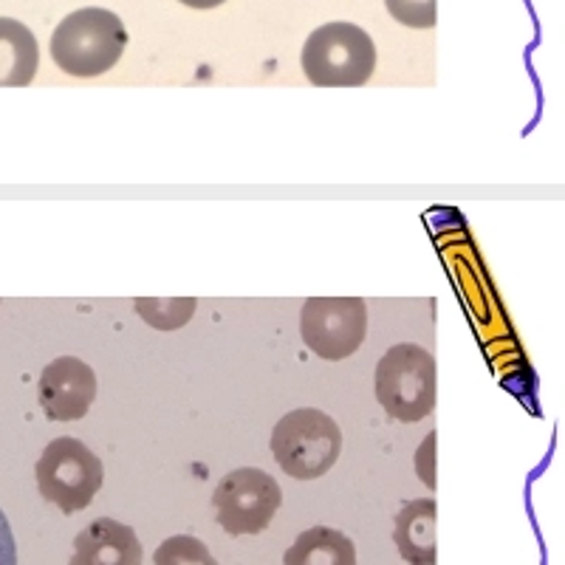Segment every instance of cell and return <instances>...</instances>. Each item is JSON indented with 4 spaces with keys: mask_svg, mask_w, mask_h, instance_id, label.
<instances>
[{
    "mask_svg": "<svg viewBox=\"0 0 565 565\" xmlns=\"http://www.w3.org/2000/svg\"><path fill=\"white\" fill-rule=\"evenodd\" d=\"M128 45L119 14L88 7L71 12L52 34V57L71 77H99L114 68Z\"/></svg>",
    "mask_w": 565,
    "mask_h": 565,
    "instance_id": "1",
    "label": "cell"
},
{
    "mask_svg": "<svg viewBox=\"0 0 565 565\" xmlns=\"http://www.w3.org/2000/svg\"><path fill=\"white\" fill-rule=\"evenodd\" d=\"M302 71L317 88H360L373 77L376 45L353 23H326L302 45Z\"/></svg>",
    "mask_w": 565,
    "mask_h": 565,
    "instance_id": "2",
    "label": "cell"
},
{
    "mask_svg": "<svg viewBox=\"0 0 565 565\" xmlns=\"http://www.w3.org/2000/svg\"><path fill=\"white\" fill-rule=\"evenodd\" d=\"M271 452L286 476L315 481L334 467L342 452V433L328 413L302 407L275 424Z\"/></svg>",
    "mask_w": 565,
    "mask_h": 565,
    "instance_id": "3",
    "label": "cell"
},
{
    "mask_svg": "<svg viewBox=\"0 0 565 565\" xmlns=\"http://www.w3.org/2000/svg\"><path fill=\"white\" fill-rule=\"evenodd\" d=\"M376 398L393 422H422L436 407V360L418 345H393L376 365Z\"/></svg>",
    "mask_w": 565,
    "mask_h": 565,
    "instance_id": "4",
    "label": "cell"
},
{
    "mask_svg": "<svg viewBox=\"0 0 565 565\" xmlns=\"http://www.w3.org/2000/svg\"><path fill=\"white\" fill-rule=\"evenodd\" d=\"M103 461L77 438H57L38 461L40 494L65 514L83 512L103 489Z\"/></svg>",
    "mask_w": 565,
    "mask_h": 565,
    "instance_id": "5",
    "label": "cell"
},
{
    "mask_svg": "<svg viewBox=\"0 0 565 565\" xmlns=\"http://www.w3.org/2000/svg\"><path fill=\"white\" fill-rule=\"evenodd\" d=\"M300 334L309 351H315L320 360H348L365 342V300L362 297H311L300 311Z\"/></svg>",
    "mask_w": 565,
    "mask_h": 565,
    "instance_id": "6",
    "label": "cell"
},
{
    "mask_svg": "<svg viewBox=\"0 0 565 565\" xmlns=\"http://www.w3.org/2000/svg\"><path fill=\"white\" fill-rule=\"evenodd\" d=\"M282 503L280 487L264 469H235L215 487L212 507L230 534H257L271 523Z\"/></svg>",
    "mask_w": 565,
    "mask_h": 565,
    "instance_id": "7",
    "label": "cell"
},
{
    "mask_svg": "<svg viewBox=\"0 0 565 565\" xmlns=\"http://www.w3.org/2000/svg\"><path fill=\"white\" fill-rule=\"evenodd\" d=\"M38 398L45 418L77 422L97 398V376L77 356H60L40 373Z\"/></svg>",
    "mask_w": 565,
    "mask_h": 565,
    "instance_id": "8",
    "label": "cell"
},
{
    "mask_svg": "<svg viewBox=\"0 0 565 565\" xmlns=\"http://www.w3.org/2000/svg\"><path fill=\"white\" fill-rule=\"evenodd\" d=\"M74 565H139L145 559L136 532L110 518L94 521L74 540Z\"/></svg>",
    "mask_w": 565,
    "mask_h": 565,
    "instance_id": "9",
    "label": "cell"
},
{
    "mask_svg": "<svg viewBox=\"0 0 565 565\" xmlns=\"http://www.w3.org/2000/svg\"><path fill=\"white\" fill-rule=\"evenodd\" d=\"M438 509L433 498L405 503L396 518V548L413 565H433L438 559Z\"/></svg>",
    "mask_w": 565,
    "mask_h": 565,
    "instance_id": "10",
    "label": "cell"
},
{
    "mask_svg": "<svg viewBox=\"0 0 565 565\" xmlns=\"http://www.w3.org/2000/svg\"><path fill=\"white\" fill-rule=\"evenodd\" d=\"M40 65L34 34L20 20L0 18V88H26Z\"/></svg>",
    "mask_w": 565,
    "mask_h": 565,
    "instance_id": "11",
    "label": "cell"
},
{
    "mask_svg": "<svg viewBox=\"0 0 565 565\" xmlns=\"http://www.w3.org/2000/svg\"><path fill=\"white\" fill-rule=\"evenodd\" d=\"M282 559H286V565H353L356 563V548L337 529L315 526L297 537V543Z\"/></svg>",
    "mask_w": 565,
    "mask_h": 565,
    "instance_id": "12",
    "label": "cell"
},
{
    "mask_svg": "<svg viewBox=\"0 0 565 565\" xmlns=\"http://www.w3.org/2000/svg\"><path fill=\"white\" fill-rule=\"evenodd\" d=\"M199 302L193 297H175V300H159V297H136V311L141 320L159 331H175L195 315Z\"/></svg>",
    "mask_w": 565,
    "mask_h": 565,
    "instance_id": "13",
    "label": "cell"
},
{
    "mask_svg": "<svg viewBox=\"0 0 565 565\" xmlns=\"http://www.w3.org/2000/svg\"><path fill=\"white\" fill-rule=\"evenodd\" d=\"M385 7L402 26L433 29L438 20L436 0H385Z\"/></svg>",
    "mask_w": 565,
    "mask_h": 565,
    "instance_id": "14",
    "label": "cell"
},
{
    "mask_svg": "<svg viewBox=\"0 0 565 565\" xmlns=\"http://www.w3.org/2000/svg\"><path fill=\"white\" fill-rule=\"evenodd\" d=\"M156 563L159 565H168V563H206L212 565L215 559L210 557V552H206L204 543H199V540L193 537H173L168 540L164 546L156 552Z\"/></svg>",
    "mask_w": 565,
    "mask_h": 565,
    "instance_id": "15",
    "label": "cell"
},
{
    "mask_svg": "<svg viewBox=\"0 0 565 565\" xmlns=\"http://www.w3.org/2000/svg\"><path fill=\"white\" fill-rule=\"evenodd\" d=\"M18 563V546H14L12 529H9L7 514L0 512V565Z\"/></svg>",
    "mask_w": 565,
    "mask_h": 565,
    "instance_id": "16",
    "label": "cell"
},
{
    "mask_svg": "<svg viewBox=\"0 0 565 565\" xmlns=\"http://www.w3.org/2000/svg\"><path fill=\"white\" fill-rule=\"evenodd\" d=\"M181 3L190 9H215V7H221L224 0H181Z\"/></svg>",
    "mask_w": 565,
    "mask_h": 565,
    "instance_id": "17",
    "label": "cell"
}]
</instances>
